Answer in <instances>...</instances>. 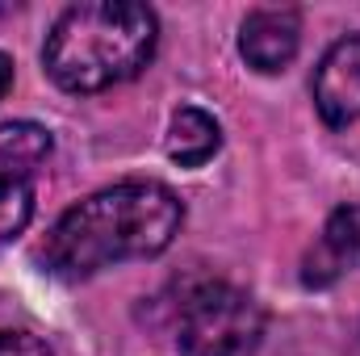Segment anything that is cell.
Masks as SVG:
<instances>
[{
    "mask_svg": "<svg viewBox=\"0 0 360 356\" xmlns=\"http://www.w3.org/2000/svg\"><path fill=\"white\" fill-rule=\"evenodd\" d=\"M164 147H168L172 164H180V168H201V164H210V160L218 155V147H222V126H218L205 109L184 105V109L172 113V122H168Z\"/></svg>",
    "mask_w": 360,
    "mask_h": 356,
    "instance_id": "obj_8",
    "label": "cell"
},
{
    "mask_svg": "<svg viewBox=\"0 0 360 356\" xmlns=\"http://www.w3.org/2000/svg\"><path fill=\"white\" fill-rule=\"evenodd\" d=\"M352 265H360V201L356 205H344L327 218L319 243L310 248L306 265H302V281L323 289L331 281H340Z\"/></svg>",
    "mask_w": 360,
    "mask_h": 356,
    "instance_id": "obj_7",
    "label": "cell"
},
{
    "mask_svg": "<svg viewBox=\"0 0 360 356\" xmlns=\"http://www.w3.org/2000/svg\"><path fill=\"white\" fill-rule=\"evenodd\" d=\"M348 356H360V323H356V336H352V348H348Z\"/></svg>",
    "mask_w": 360,
    "mask_h": 356,
    "instance_id": "obj_11",
    "label": "cell"
},
{
    "mask_svg": "<svg viewBox=\"0 0 360 356\" xmlns=\"http://www.w3.org/2000/svg\"><path fill=\"white\" fill-rule=\"evenodd\" d=\"M314 105L323 122L335 130H348L360 122V34L340 38L323 55L314 72Z\"/></svg>",
    "mask_w": 360,
    "mask_h": 356,
    "instance_id": "obj_5",
    "label": "cell"
},
{
    "mask_svg": "<svg viewBox=\"0 0 360 356\" xmlns=\"http://www.w3.org/2000/svg\"><path fill=\"white\" fill-rule=\"evenodd\" d=\"M302 42V17L297 8H256L239 25V55L256 72H285Z\"/></svg>",
    "mask_w": 360,
    "mask_h": 356,
    "instance_id": "obj_6",
    "label": "cell"
},
{
    "mask_svg": "<svg viewBox=\"0 0 360 356\" xmlns=\"http://www.w3.org/2000/svg\"><path fill=\"white\" fill-rule=\"evenodd\" d=\"M184 205L160 180H126L72 205L42 243V268L63 281H84L122 260H151L172 248Z\"/></svg>",
    "mask_w": 360,
    "mask_h": 356,
    "instance_id": "obj_1",
    "label": "cell"
},
{
    "mask_svg": "<svg viewBox=\"0 0 360 356\" xmlns=\"http://www.w3.org/2000/svg\"><path fill=\"white\" fill-rule=\"evenodd\" d=\"M51 160V134L38 122L0 126V243L17 239L34 218V180Z\"/></svg>",
    "mask_w": 360,
    "mask_h": 356,
    "instance_id": "obj_4",
    "label": "cell"
},
{
    "mask_svg": "<svg viewBox=\"0 0 360 356\" xmlns=\"http://www.w3.org/2000/svg\"><path fill=\"white\" fill-rule=\"evenodd\" d=\"M0 356H51V348L30 331H0Z\"/></svg>",
    "mask_w": 360,
    "mask_h": 356,
    "instance_id": "obj_9",
    "label": "cell"
},
{
    "mask_svg": "<svg viewBox=\"0 0 360 356\" xmlns=\"http://www.w3.org/2000/svg\"><path fill=\"white\" fill-rule=\"evenodd\" d=\"M8 84H13V59H8V55H0V96L8 92Z\"/></svg>",
    "mask_w": 360,
    "mask_h": 356,
    "instance_id": "obj_10",
    "label": "cell"
},
{
    "mask_svg": "<svg viewBox=\"0 0 360 356\" xmlns=\"http://www.w3.org/2000/svg\"><path fill=\"white\" fill-rule=\"evenodd\" d=\"M264 340L260 302L231 281H201L176 310L180 356H256Z\"/></svg>",
    "mask_w": 360,
    "mask_h": 356,
    "instance_id": "obj_3",
    "label": "cell"
},
{
    "mask_svg": "<svg viewBox=\"0 0 360 356\" xmlns=\"http://www.w3.org/2000/svg\"><path fill=\"white\" fill-rule=\"evenodd\" d=\"M160 42V17L134 0H84L59 13L46 34L42 68L63 92L89 96L134 80Z\"/></svg>",
    "mask_w": 360,
    "mask_h": 356,
    "instance_id": "obj_2",
    "label": "cell"
}]
</instances>
